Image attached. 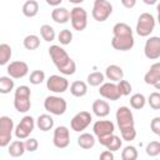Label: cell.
I'll return each mask as SVG.
<instances>
[{
	"label": "cell",
	"instance_id": "1",
	"mask_svg": "<svg viewBox=\"0 0 160 160\" xmlns=\"http://www.w3.org/2000/svg\"><path fill=\"white\" fill-rule=\"evenodd\" d=\"M49 55L56 66V69L64 75H72L76 71L75 61L68 55L66 50H64L60 45H51L49 48Z\"/></svg>",
	"mask_w": 160,
	"mask_h": 160
},
{
	"label": "cell",
	"instance_id": "2",
	"mask_svg": "<svg viewBox=\"0 0 160 160\" xmlns=\"http://www.w3.org/2000/svg\"><path fill=\"white\" fill-rule=\"evenodd\" d=\"M31 90L26 85H20L16 88L14 94V108L19 112H28L31 108Z\"/></svg>",
	"mask_w": 160,
	"mask_h": 160
},
{
	"label": "cell",
	"instance_id": "3",
	"mask_svg": "<svg viewBox=\"0 0 160 160\" xmlns=\"http://www.w3.org/2000/svg\"><path fill=\"white\" fill-rule=\"evenodd\" d=\"M44 108L48 112L52 114V115H62L65 114L66 109H68V102L64 98L58 96V95H49L45 98L44 100Z\"/></svg>",
	"mask_w": 160,
	"mask_h": 160
},
{
	"label": "cell",
	"instance_id": "4",
	"mask_svg": "<svg viewBox=\"0 0 160 160\" xmlns=\"http://www.w3.org/2000/svg\"><path fill=\"white\" fill-rule=\"evenodd\" d=\"M154 29H155V18L150 12L140 14V16L138 18L136 28H135L138 35L141 38H146L154 31Z\"/></svg>",
	"mask_w": 160,
	"mask_h": 160
},
{
	"label": "cell",
	"instance_id": "5",
	"mask_svg": "<svg viewBox=\"0 0 160 160\" xmlns=\"http://www.w3.org/2000/svg\"><path fill=\"white\" fill-rule=\"evenodd\" d=\"M112 14V5L109 0H94L91 15L94 20L99 22H104Z\"/></svg>",
	"mask_w": 160,
	"mask_h": 160
},
{
	"label": "cell",
	"instance_id": "6",
	"mask_svg": "<svg viewBox=\"0 0 160 160\" xmlns=\"http://www.w3.org/2000/svg\"><path fill=\"white\" fill-rule=\"evenodd\" d=\"M115 116H116V122H118V126L120 129V132L135 128L134 115H132V111L130 110V108H128V106H120L116 110Z\"/></svg>",
	"mask_w": 160,
	"mask_h": 160
},
{
	"label": "cell",
	"instance_id": "7",
	"mask_svg": "<svg viewBox=\"0 0 160 160\" xmlns=\"http://www.w3.org/2000/svg\"><path fill=\"white\" fill-rule=\"evenodd\" d=\"M71 26L76 31H82L88 26V12L81 6H75L70 10Z\"/></svg>",
	"mask_w": 160,
	"mask_h": 160
},
{
	"label": "cell",
	"instance_id": "8",
	"mask_svg": "<svg viewBox=\"0 0 160 160\" xmlns=\"http://www.w3.org/2000/svg\"><path fill=\"white\" fill-rule=\"evenodd\" d=\"M35 124H36V122H35V120H34L32 116L25 115V116L20 120V122L15 126L14 132H15L16 139H21V140L28 139V138L30 136V134L34 131Z\"/></svg>",
	"mask_w": 160,
	"mask_h": 160
},
{
	"label": "cell",
	"instance_id": "9",
	"mask_svg": "<svg viewBox=\"0 0 160 160\" xmlns=\"http://www.w3.org/2000/svg\"><path fill=\"white\" fill-rule=\"evenodd\" d=\"M14 128V121L9 116H1L0 118V146L5 148L9 146Z\"/></svg>",
	"mask_w": 160,
	"mask_h": 160
},
{
	"label": "cell",
	"instance_id": "10",
	"mask_svg": "<svg viewBox=\"0 0 160 160\" xmlns=\"http://www.w3.org/2000/svg\"><path fill=\"white\" fill-rule=\"evenodd\" d=\"M92 131H94V135L98 138V141H100L114 134L115 125L110 120H98L92 125Z\"/></svg>",
	"mask_w": 160,
	"mask_h": 160
},
{
	"label": "cell",
	"instance_id": "11",
	"mask_svg": "<svg viewBox=\"0 0 160 160\" xmlns=\"http://www.w3.org/2000/svg\"><path fill=\"white\" fill-rule=\"evenodd\" d=\"M52 144L58 149H65L70 144V131L66 126L60 125L54 130Z\"/></svg>",
	"mask_w": 160,
	"mask_h": 160
},
{
	"label": "cell",
	"instance_id": "12",
	"mask_svg": "<svg viewBox=\"0 0 160 160\" xmlns=\"http://www.w3.org/2000/svg\"><path fill=\"white\" fill-rule=\"evenodd\" d=\"M46 88L55 94H62L69 89V81L60 75H51L46 80Z\"/></svg>",
	"mask_w": 160,
	"mask_h": 160
},
{
	"label": "cell",
	"instance_id": "13",
	"mask_svg": "<svg viewBox=\"0 0 160 160\" xmlns=\"http://www.w3.org/2000/svg\"><path fill=\"white\" fill-rule=\"evenodd\" d=\"M91 120H92V116L89 111H80L76 115H74V118L70 121L71 130H74L76 132H80L90 125Z\"/></svg>",
	"mask_w": 160,
	"mask_h": 160
},
{
	"label": "cell",
	"instance_id": "14",
	"mask_svg": "<svg viewBox=\"0 0 160 160\" xmlns=\"http://www.w3.org/2000/svg\"><path fill=\"white\" fill-rule=\"evenodd\" d=\"M134 44H135V40H134L132 34L118 35V36H112V39H111V46L119 51L131 50L134 48Z\"/></svg>",
	"mask_w": 160,
	"mask_h": 160
},
{
	"label": "cell",
	"instance_id": "15",
	"mask_svg": "<svg viewBox=\"0 0 160 160\" xmlns=\"http://www.w3.org/2000/svg\"><path fill=\"white\" fill-rule=\"evenodd\" d=\"M99 94L106 99V100H110V101H116L119 100L122 95L118 88V84L115 82H102L99 88Z\"/></svg>",
	"mask_w": 160,
	"mask_h": 160
},
{
	"label": "cell",
	"instance_id": "16",
	"mask_svg": "<svg viewBox=\"0 0 160 160\" xmlns=\"http://www.w3.org/2000/svg\"><path fill=\"white\" fill-rule=\"evenodd\" d=\"M144 54L150 60L160 58V36H150L144 46Z\"/></svg>",
	"mask_w": 160,
	"mask_h": 160
},
{
	"label": "cell",
	"instance_id": "17",
	"mask_svg": "<svg viewBox=\"0 0 160 160\" xmlns=\"http://www.w3.org/2000/svg\"><path fill=\"white\" fill-rule=\"evenodd\" d=\"M6 71H8V75L11 76L12 79H21V78L28 75L29 66H28V64L25 61L16 60V61H12V62H10L8 65Z\"/></svg>",
	"mask_w": 160,
	"mask_h": 160
},
{
	"label": "cell",
	"instance_id": "18",
	"mask_svg": "<svg viewBox=\"0 0 160 160\" xmlns=\"http://www.w3.org/2000/svg\"><path fill=\"white\" fill-rule=\"evenodd\" d=\"M99 142L102 146H105L108 150H110V151H118L122 146V139H120V136L114 135V134L108 136V138H105V139H102V140H100Z\"/></svg>",
	"mask_w": 160,
	"mask_h": 160
},
{
	"label": "cell",
	"instance_id": "19",
	"mask_svg": "<svg viewBox=\"0 0 160 160\" xmlns=\"http://www.w3.org/2000/svg\"><path fill=\"white\" fill-rule=\"evenodd\" d=\"M159 80H160V61L154 62V64L150 66L149 71H148V72L145 74V76H144V81H145L148 85H154V84H156Z\"/></svg>",
	"mask_w": 160,
	"mask_h": 160
},
{
	"label": "cell",
	"instance_id": "20",
	"mask_svg": "<svg viewBox=\"0 0 160 160\" xmlns=\"http://www.w3.org/2000/svg\"><path fill=\"white\" fill-rule=\"evenodd\" d=\"M105 76L112 82H119L120 80L124 79V71L119 65L112 64L105 69Z\"/></svg>",
	"mask_w": 160,
	"mask_h": 160
},
{
	"label": "cell",
	"instance_id": "21",
	"mask_svg": "<svg viewBox=\"0 0 160 160\" xmlns=\"http://www.w3.org/2000/svg\"><path fill=\"white\" fill-rule=\"evenodd\" d=\"M92 112L98 118H105L110 114V105L108 101L98 99L92 102Z\"/></svg>",
	"mask_w": 160,
	"mask_h": 160
},
{
	"label": "cell",
	"instance_id": "22",
	"mask_svg": "<svg viewBox=\"0 0 160 160\" xmlns=\"http://www.w3.org/2000/svg\"><path fill=\"white\" fill-rule=\"evenodd\" d=\"M26 151V148H25V141H21V139H18V140H14L9 144V149H8V152L10 156L12 158H20L24 155V152Z\"/></svg>",
	"mask_w": 160,
	"mask_h": 160
},
{
	"label": "cell",
	"instance_id": "23",
	"mask_svg": "<svg viewBox=\"0 0 160 160\" xmlns=\"http://www.w3.org/2000/svg\"><path fill=\"white\" fill-rule=\"evenodd\" d=\"M51 19L56 24H66L70 20V11L66 8H55L51 11Z\"/></svg>",
	"mask_w": 160,
	"mask_h": 160
},
{
	"label": "cell",
	"instance_id": "24",
	"mask_svg": "<svg viewBox=\"0 0 160 160\" xmlns=\"http://www.w3.org/2000/svg\"><path fill=\"white\" fill-rule=\"evenodd\" d=\"M36 126L41 131H49L54 128V119L49 114H41L36 119Z\"/></svg>",
	"mask_w": 160,
	"mask_h": 160
},
{
	"label": "cell",
	"instance_id": "25",
	"mask_svg": "<svg viewBox=\"0 0 160 160\" xmlns=\"http://www.w3.org/2000/svg\"><path fill=\"white\" fill-rule=\"evenodd\" d=\"M95 142H96L95 135L89 134V132H82V134H80V136L78 138V145H79L81 149H85V150H89V149L94 148Z\"/></svg>",
	"mask_w": 160,
	"mask_h": 160
},
{
	"label": "cell",
	"instance_id": "26",
	"mask_svg": "<svg viewBox=\"0 0 160 160\" xmlns=\"http://www.w3.org/2000/svg\"><path fill=\"white\" fill-rule=\"evenodd\" d=\"M70 92L75 98H82L88 92V84L84 82V81H81V80H76V81L71 82V85H70Z\"/></svg>",
	"mask_w": 160,
	"mask_h": 160
},
{
	"label": "cell",
	"instance_id": "27",
	"mask_svg": "<svg viewBox=\"0 0 160 160\" xmlns=\"http://www.w3.org/2000/svg\"><path fill=\"white\" fill-rule=\"evenodd\" d=\"M39 12V4L36 0H28L22 5V14L26 18H34Z\"/></svg>",
	"mask_w": 160,
	"mask_h": 160
},
{
	"label": "cell",
	"instance_id": "28",
	"mask_svg": "<svg viewBox=\"0 0 160 160\" xmlns=\"http://www.w3.org/2000/svg\"><path fill=\"white\" fill-rule=\"evenodd\" d=\"M22 45L26 50H36L40 46V38L38 35L30 34L28 36L24 38L22 40Z\"/></svg>",
	"mask_w": 160,
	"mask_h": 160
},
{
	"label": "cell",
	"instance_id": "29",
	"mask_svg": "<svg viewBox=\"0 0 160 160\" xmlns=\"http://www.w3.org/2000/svg\"><path fill=\"white\" fill-rule=\"evenodd\" d=\"M40 36L42 38V40L48 41V42H51L55 40V30L52 26H50L49 24H44L40 26Z\"/></svg>",
	"mask_w": 160,
	"mask_h": 160
},
{
	"label": "cell",
	"instance_id": "30",
	"mask_svg": "<svg viewBox=\"0 0 160 160\" xmlns=\"http://www.w3.org/2000/svg\"><path fill=\"white\" fill-rule=\"evenodd\" d=\"M12 55V49L9 44H0V65H6L9 60L11 59Z\"/></svg>",
	"mask_w": 160,
	"mask_h": 160
},
{
	"label": "cell",
	"instance_id": "31",
	"mask_svg": "<svg viewBox=\"0 0 160 160\" xmlns=\"http://www.w3.org/2000/svg\"><path fill=\"white\" fill-rule=\"evenodd\" d=\"M14 80L11 76H0V92L9 94L14 90Z\"/></svg>",
	"mask_w": 160,
	"mask_h": 160
},
{
	"label": "cell",
	"instance_id": "32",
	"mask_svg": "<svg viewBox=\"0 0 160 160\" xmlns=\"http://www.w3.org/2000/svg\"><path fill=\"white\" fill-rule=\"evenodd\" d=\"M86 80H88V84L90 86H100L105 80V75L100 71H94V72H90L88 75Z\"/></svg>",
	"mask_w": 160,
	"mask_h": 160
},
{
	"label": "cell",
	"instance_id": "33",
	"mask_svg": "<svg viewBox=\"0 0 160 160\" xmlns=\"http://www.w3.org/2000/svg\"><path fill=\"white\" fill-rule=\"evenodd\" d=\"M146 101H148L146 98H145L142 94L138 92V94H134V95L130 98V106H131L132 109H135V110H140V109H142V108L145 106Z\"/></svg>",
	"mask_w": 160,
	"mask_h": 160
},
{
	"label": "cell",
	"instance_id": "34",
	"mask_svg": "<svg viewBox=\"0 0 160 160\" xmlns=\"http://www.w3.org/2000/svg\"><path fill=\"white\" fill-rule=\"evenodd\" d=\"M112 34H114V36L128 35V34H132V29L126 22H116L112 28Z\"/></svg>",
	"mask_w": 160,
	"mask_h": 160
},
{
	"label": "cell",
	"instance_id": "35",
	"mask_svg": "<svg viewBox=\"0 0 160 160\" xmlns=\"http://www.w3.org/2000/svg\"><path fill=\"white\" fill-rule=\"evenodd\" d=\"M138 150L132 145H128L121 151V159L122 160H136L138 159Z\"/></svg>",
	"mask_w": 160,
	"mask_h": 160
},
{
	"label": "cell",
	"instance_id": "36",
	"mask_svg": "<svg viewBox=\"0 0 160 160\" xmlns=\"http://www.w3.org/2000/svg\"><path fill=\"white\" fill-rule=\"evenodd\" d=\"M145 151H146V154H148L149 156H151V158L158 156V155L160 154V141H156V140L150 141V142L146 145Z\"/></svg>",
	"mask_w": 160,
	"mask_h": 160
},
{
	"label": "cell",
	"instance_id": "37",
	"mask_svg": "<svg viewBox=\"0 0 160 160\" xmlns=\"http://www.w3.org/2000/svg\"><path fill=\"white\" fill-rule=\"evenodd\" d=\"M58 40L61 45H69L72 41V32L69 29H62L58 35Z\"/></svg>",
	"mask_w": 160,
	"mask_h": 160
},
{
	"label": "cell",
	"instance_id": "38",
	"mask_svg": "<svg viewBox=\"0 0 160 160\" xmlns=\"http://www.w3.org/2000/svg\"><path fill=\"white\" fill-rule=\"evenodd\" d=\"M45 80V72L42 70H34L30 76H29V81L32 85H39Z\"/></svg>",
	"mask_w": 160,
	"mask_h": 160
},
{
	"label": "cell",
	"instance_id": "39",
	"mask_svg": "<svg viewBox=\"0 0 160 160\" xmlns=\"http://www.w3.org/2000/svg\"><path fill=\"white\" fill-rule=\"evenodd\" d=\"M148 102L150 105L151 109L154 110H160V92L159 91H154L149 95L148 98Z\"/></svg>",
	"mask_w": 160,
	"mask_h": 160
},
{
	"label": "cell",
	"instance_id": "40",
	"mask_svg": "<svg viewBox=\"0 0 160 160\" xmlns=\"http://www.w3.org/2000/svg\"><path fill=\"white\" fill-rule=\"evenodd\" d=\"M118 88H119V90H120V92H121V95L122 96H128V95H130V92H131V84L128 81V80H120L119 82H118Z\"/></svg>",
	"mask_w": 160,
	"mask_h": 160
},
{
	"label": "cell",
	"instance_id": "41",
	"mask_svg": "<svg viewBox=\"0 0 160 160\" xmlns=\"http://www.w3.org/2000/svg\"><path fill=\"white\" fill-rule=\"evenodd\" d=\"M25 148H26V151L34 152V151L38 150L39 142H38V140L34 139V138H28V139H25Z\"/></svg>",
	"mask_w": 160,
	"mask_h": 160
},
{
	"label": "cell",
	"instance_id": "42",
	"mask_svg": "<svg viewBox=\"0 0 160 160\" xmlns=\"http://www.w3.org/2000/svg\"><path fill=\"white\" fill-rule=\"evenodd\" d=\"M120 134H121V139L125 140V141H132L136 138V130H135V128L129 129V130H125V131H121Z\"/></svg>",
	"mask_w": 160,
	"mask_h": 160
},
{
	"label": "cell",
	"instance_id": "43",
	"mask_svg": "<svg viewBox=\"0 0 160 160\" xmlns=\"http://www.w3.org/2000/svg\"><path fill=\"white\" fill-rule=\"evenodd\" d=\"M150 129L154 134L160 135V116H155L150 122Z\"/></svg>",
	"mask_w": 160,
	"mask_h": 160
},
{
	"label": "cell",
	"instance_id": "44",
	"mask_svg": "<svg viewBox=\"0 0 160 160\" xmlns=\"http://www.w3.org/2000/svg\"><path fill=\"white\" fill-rule=\"evenodd\" d=\"M114 151H110V150H105V151H102L101 154H100V159L101 160H114Z\"/></svg>",
	"mask_w": 160,
	"mask_h": 160
},
{
	"label": "cell",
	"instance_id": "45",
	"mask_svg": "<svg viewBox=\"0 0 160 160\" xmlns=\"http://www.w3.org/2000/svg\"><path fill=\"white\" fill-rule=\"evenodd\" d=\"M122 6L126 8V9H132L135 5H136V0H120Z\"/></svg>",
	"mask_w": 160,
	"mask_h": 160
},
{
	"label": "cell",
	"instance_id": "46",
	"mask_svg": "<svg viewBox=\"0 0 160 160\" xmlns=\"http://www.w3.org/2000/svg\"><path fill=\"white\" fill-rule=\"evenodd\" d=\"M45 1H46L48 5H50V6H55V8H58V6L62 2V0H45Z\"/></svg>",
	"mask_w": 160,
	"mask_h": 160
},
{
	"label": "cell",
	"instance_id": "47",
	"mask_svg": "<svg viewBox=\"0 0 160 160\" xmlns=\"http://www.w3.org/2000/svg\"><path fill=\"white\" fill-rule=\"evenodd\" d=\"M144 1V4H146V5H155L159 0H142Z\"/></svg>",
	"mask_w": 160,
	"mask_h": 160
},
{
	"label": "cell",
	"instance_id": "48",
	"mask_svg": "<svg viewBox=\"0 0 160 160\" xmlns=\"http://www.w3.org/2000/svg\"><path fill=\"white\" fill-rule=\"evenodd\" d=\"M84 0H69V2H71V4H74V5H79V4H81Z\"/></svg>",
	"mask_w": 160,
	"mask_h": 160
},
{
	"label": "cell",
	"instance_id": "49",
	"mask_svg": "<svg viewBox=\"0 0 160 160\" xmlns=\"http://www.w3.org/2000/svg\"><path fill=\"white\" fill-rule=\"evenodd\" d=\"M154 88H155L156 90H160V80H159L156 84H154Z\"/></svg>",
	"mask_w": 160,
	"mask_h": 160
},
{
	"label": "cell",
	"instance_id": "50",
	"mask_svg": "<svg viewBox=\"0 0 160 160\" xmlns=\"http://www.w3.org/2000/svg\"><path fill=\"white\" fill-rule=\"evenodd\" d=\"M156 10H158V14H160V2L156 5Z\"/></svg>",
	"mask_w": 160,
	"mask_h": 160
},
{
	"label": "cell",
	"instance_id": "51",
	"mask_svg": "<svg viewBox=\"0 0 160 160\" xmlns=\"http://www.w3.org/2000/svg\"><path fill=\"white\" fill-rule=\"evenodd\" d=\"M158 22H159V25H160V14H158Z\"/></svg>",
	"mask_w": 160,
	"mask_h": 160
},
{
	"label": "cell",
	"instance_id": "52",
	"mask_svg": "<svg viewBox=\"0 0 160 160\" xmlns=\"http://www.w3.org/2000/svg\"><path fill=\"white\" fill-rule=\"evenodd\" d=\"M159 136H160V135H159Z\"/></svg>",
	"mask_w": 160,
	"mask_h": 160
}]
</instances>
